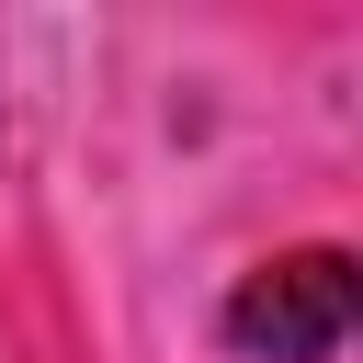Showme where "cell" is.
Masks as SVG:
<instances>
[{
    "label": "cell",
    "instance_id": "cell-1",
    "mask_svg": "<svg viewBox=\"0 0 363 363\" xmlns=\"http://www.w3.org/2000/svg\"><path fill=\"white\" fill-rule=\"evenodd\" d=\"M227 340L261 352V363H329L352 340V250H284L238 284L227 306Z\"/></svg>",
    "mask_w": 363,
    "mask_h": 363
}]
</instances>
